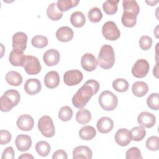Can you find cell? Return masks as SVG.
Here are the masks:
<instances>
[{
    "mask_svg": "<svg viewBox=\"0 0 159 159\" xmlns=\"http://www.w3.org/2000/svg\"><path fill=\"white\" fill-rule=\"evenodd\" d=\"M126 159H142L140 150L135 147H133L128 149L125 154Z\"/></svg>",
    "mask_w": 159,
    "mask_h": 159,
    "instance_id": "41",
    "label": "cell"
},
{
    "mask_svg": "<svg viewBox=\"0 0 159 159\" xmlns=\"http://www.w3.org/2000/svg\"><path fill=\"white\" fill-rule=\"evenodd\" d=\"M73 117V110L68 106H64L58 112V117L62 121H68Z\"/></svg>",
    "mask_w": 159,
    "mask_h": 159,
    "instance_id": "37",
    "label": "cell"
},
{
    "mask_svg": "<svg viewBox=\"0 0 159 159\" xmlns=\"http://www.w3.org/2000/svg\"><path fill=\"white\" fill-rule=\"evenodd\" d=\"M153 75H155V77L158 78V75H158V62H157L155 66L153 68Z\"/></svg>",
    "mask_w": 159,
    "mask_h": 159,
    "instance_id": "47",
    "label": "cell"
},
{
    "mask_svg": "<svg viewBox=\"0 0 159 159\" xmlns=\"http://www.w3.org/2000/svg\"><path fill=\"white\" fill-rule=\"evenodd\" d=\"M47 15L48 17L52 20H60L63 16V12L60 11L55 2L51 3L47 7Z\"/></svg>",
    "mask_w": 159,
    "mask_h": 159,
    "instance_id": "28",
    "label": "cell"
},
{
    "mask_svg": "<svg viewBox=\"0 0 159 159\" xmlns=\"http://www.w3.org/2000/svg\"><path fill=\"white\" fill-rule=\"evenodd\" d=\"M83 75L78 70H71L66 71L63 75V81L65 84L69 86L77 85L81 82Z\"/></svg>",
    "mask_w": 159,
    "mask_h": 159,
    "instance_id": "10",
    "label": "cell"
},
{
    "mask_svg": "<svg viewBox=\"0 0 159 159\" xmlns=\"http://www.w3.org/2000/svg\"><path fill=\"white\" fill-rule=\"evenodd\" d=\"M27 35L22 32H18L15 33L12 36V48L13 50L24 53L27 47Z\"/></svg>",
    "mask_w": 159,
    "mask_h": 159,
    "instance_id": "9",
    "label": "cell"
},
{
    "mask_svg": "<svg viewBox=\"0 0 159 159\" xmlns=\"http://www.w3.org/2000/svg\"><path fill=\"white\" fill-rule=\"evenodd\" d=\"M70 22L75 27H82L86 22V17L82 12L75 11L71 15Z\"/></svg>",
    "mask_w": 159,
    "mask_h": 159,
    "instance_id": "25",
    "label": "cell"
},
{
    "mask_svg": "<svg viewBox=\"0 0 159 159\" xmlns=\"http://www.w3.org/2000/svg\"><path fill=\"white\" fill-rule=\"evenodd\" d=\"M137 121L140 125L146 128H152L156 122V117L154 114L148 112H142L137 117Z\"/></svg>",
    "mask_w": 159,
    "mask_h": 159,
    "instance_id": "15",
    "label": "cell"
},
{
    "mask_svg": "<svg viewBox=\"0 0 159 159\" xmlns=\"http://www.w3.org/2000/svg\"><path fill=\"white\" fill-rule=\"evenodd\" d=\"M43 60L45 64L48 66L57 65L60 60L59 52L54 48L47 50L43 54Z\"/></svg>",
    "mask_w": 159,
    "mask_h": 159,
    "instance_id": "12",
    "label": "cell"
},
{
    "mask_svg": "<svg viewBox=\"0 0 159 159\" xmlns=\"http://www.w3.org/2000/svg\"><path fill=\"white\" fill-rule=\"evenodd\" d=\"M139 46L143 50L150 49L152 45V39L148 35H143L139 40Z\"/></svg>",
    "mask_w": 159,
    "mask_h": 159,
    "instance_id": "42",
    "label": "cell"
},
{
    "mask_svg": "<svg viewBox=\"0 0 159 159\" xmlns=\"http://www.w3.org/2000/svg\"><path fill=\"white\" fill-rule=\"evenodd\" d=\"M147 104L152 110L157 111L159 109V97L157 93H152L147 99Z\"/></svg>",
    "mask_w": 159,
    "mask_h": 159,
    "instance_id": "39",
    "label": "cell"
},
{
    "mask_svg": "<svg viewBox=\"0 0 159 159\" xmlns=\"http://www.w3.org/2000/svg\"><path fill=\"white\" fill-rule=\"evenodd\" d=\"M25 55L24 53H20L12 50L9 56L10 63L14 66H23Z\"/></svg>",
    "mask_w": 159,
    "mask_h": 159,
    "instance_id": "23",
    "label": "cell"
},
{
    "mask_svg": "<svg viewBox=\"0 0 159 159\" xmlns=\"http://www.w3.org/2000/svg\"><path fill=\"white\" fill-rule=\"evenodd\" d=\"M93 157V152L89 147L80 145L73 150V159H91Z\"/></svg>",
    "mask_w": 159,
    "mask_h": 159,
    "instance_id": "18",
    "label": "cell"
},
{
    "mask_svg": "<svg viewBox=\"0 0 159 159\" xmlns=\"http://www.w3.org/2000/svg\"><path fill=\"white\" fill-rule=\"evenodd\" d=\"M148 91L147 84L143 81H136L133 83L132 91L134 96L141 98L144 96Z\"/></svg>",
    "mask_w": 159,
    "mask_h": 159,
    "instance_id": "22",
    "label": "cell"
},
{
    "mask_svg": "<svg viewBox=\"0 0 159 159\" xmlns=\"http://www.w3.org/2000/svg\"><path fill=\"white\" fill-rule=\"evenodd\" d=\"M68 158L66 152L63 150H56L52 156L53 159H66Z\"/></svg>",
    "mask_w": 159,
    "mask_h": 159,
    "instance_id": "45",
    "label": "cell"
},
{
    "mask_svg": "<svg viewBox=\"0 0 159 159\" xmlns=\"http://www.w3.org/2000/svg\"><path fill=\"white\" fill-rule=\"evenodd\" d=\"M20 99L19 93L15 89L6 91L0 98V106L2 112H9L16 106Z\"/></svg>",
    "mask_w": 159,
    "mask_h": 159,
    "instance_id": "2",
    "label": "cell"
},
{
    "mask_svg": "<svg viewBox=\"0 0 159 159\" xmlns=\"http://www.w3.org/2000/svg\"><path fill=\"white\" fill-rule=\"evenodd\" d=\"M88 17L91 22L97 23L101 20L102 17V13L99 7H94L89 10Z\"/></svg>",
    "mask_w": 159,
    "mask_h": 159,
    "instance_id": "36",
    "label": "cell"
},
{
    "mask_svg": "<svg viewBox=\"0 0 159 159\" xmlns=\"http://www.w3.org/2000/svg\"><path fill=\"white\" fill-rule=\"evenodd\" d=\"M32 139L28 135H18L15 140V144L17 148L20 152L27 151L32 146Z\"/></svg>",
    "mask_w": 159,
    "mask_h": 159,
    "instance_id": "17",
    "label": "cell"
},
{
    "mask_svg": "<svg viewBox=\"0 0 159 159\" xmlns=\"http://www.w3.org/2000/svg\"><path fill=\"white\" fill-rule=\"evenodd\" d=\"M102 34L104 37L108 40H117L120 36V32L116 24L113 21H107L102 27Z\"/></svg>",
    "mask_w": 159,
    "mask_h": 159,
    "instance_id": "6",
    "label": "cell"
},
{
    "mask_svg": "<svg viewBox=\"0 0 159 159\" xmlns=\"http://www.w3.org/2000/svg\"><path fill=\"white\" fill-rule=\"evenodd\" d=\"M11 134L6 130H0V143L1 145H6L11 140Z\"/></svg>",
    "mask_w": 159,
    "mask_h": 159,
    "instance_id": "43",
    "label": "cell"
},
{
    "mask_svg": "<svg viewBox=\"0 0 159 159\" xmlns=\"http://www.w3.org/2000/svg\"><path fill=\"white\" fill-rule=\"evenodd\" d=\"M132 140L134 141H141L146 135V130L144 127L140 125L132 128L130 130Z\"/></svg>",
    "mask_w": 159,
    "mask_h": 159,
    "instance_id": "34",
    "label": "cell"
},
{
    "mask_svg": "<svg viewBox=\"0 0 159 159\" xmlns=\"http://www.w3.org/2000/svg\"><path fill=\"white\" fill-rule=\"evenodd\" d=\"M96 127L100 133L107 134L113 129L114 122L109 117H102L98 120Z\"/></svg>",
    "mask_w": 159,
    "mask_h": 159,
    "instance_id": "19",
    "label": "cell"
},
{
    "mask_svg": "<svg viewBox=\"0 0 159 159\" xmlns=\"http://www.w3.org/2000/svg\"><path fill=\"white\" fill-rule=\"evenodd\" d=\"M15 152L12 147L6 148L2 153V159H14Z\"/></svg>",
    "mask_w": 159,
    "mask_h": 159,
    "instance_id": "44",
    "label": "cell"
},
{
    "mask_svg": "<svg viewBox=\"0 0 159 159\" xmlns=\"http://www.w3.org/2000/svg\"><path fill=\"white\" fill-rule=\"evenodd\" d=\"M74 36L73 30L68 26H62L56 32L57 39L62 42H67L72 40Z\"/></svg>",
    "mask_w": 159,
    "mask_h": 159,
    "instance_id": "20",
    "label": "cell"
},
{
    "mask_svg": "<svg viewBox=\"0 0 159 159\" xmlns=\"http://www.w3.org/2000/svg\"><path fill=\"white\" fill-rule=\"evenodd\" d=\"M24 88L28 94L35 95L41 91L42 84L39 80L37 78H30L25 81Z\"/></svg>",
    "mask_w": 159,
    "mask_h": 159,
    "instance_id": "16",
    "label": "cell"
},
{
    "mask_svg": "<svg viewBox=\"0 0 159 159\" xmlns=\"http://www.w3.org/2000/svg\"><path fill=\"white\" fill-rule=\"evenodd\" d=\"M119 2V0L112 1L108 0L106 1L102 4V9L104 11L109 15H113L116 14L117 11L118 6L117 4Z\"/></svg>",
    "mask_w": 159,
    "mask_h": 159,
    "instance_id": "33",
    "label": "cell"
},
{
    "mask_svg": "<svg viewBox=\"0 0 159 159\" xmlns=\"http://www.w3.org/2000/svg\"><path fill=\"white\" fill-rule=\"evenodd\" d=\"M91 120V112L86 109H81L76 114V120L80 124H86Z\"/></svg>",
    "mask_w": 159,
    "mask_h": 159,
    "instance_id": "29",
    "label": "cell"
},
{
    "mask_svg": "<svg viewBox=\"0 0 159 159\" xmlns=\"http://www.w3.org/2000/svg\"><path fill=\"white\" fill-rule=\"evenodd\" d=\"M48 43V39L43 35H35L31 40V43L33 47L37 48H43L47 46Z\"/></svg>",
    "mask_w": 159,
    "mask_h": 159,
    "instance_id": "38",
    "label": "cell"
},
{
    "mask_svg": "<svg viewBox=\"0 0 159 159\" xmlns=\"http://www.w3.org/2000/svg\"><path fill=\"white\" fill-rule=\"evenodd\" d=\"M98 101L101 108L107 111L115 109L118 104V99L112 91L106 90L102 91L98 98Z\"/></svg>",
    "mask_w": 159,
    "mask_h": 159,
    "instance_id": "4",
    "label": "cell"
},
{
    "mask_svg": "<svg viewBox=\"0 0 159 159\" xmlns=\"http://www.w3.org/2000/svg\"><path fill=\"white\" fill-rule=\"evenodd\" d=\"M137 17L135 14L124 12L121 17L122 24L127 27H133L135 25L137 22Z\"/></svg>",
    "mask_w": 159,
    "mask_h": 159,
    "instance_id": "31",
    "label": "cell"
},
{
    "mask_svg": "<svg viewBox=\"0 0 159 159\" xmlns=\"http://www.w3.org/2000/svg\"><path fill=\"white\" fill-rule=\"evenodd\" d=\"M150 69L148 62L145 59H139L136 61L132 68V73L134 76L139 78L147 76Z\"/></svg>",
    "mask_w": 159,
    "mask_h": 159,
    "instance_id": "8",
    "label": "cell"
},
{
    "mask_svg": "<svg viewBox=\"0 0 159 159\" xmlns=\"http://www.w3.org/2000/svg\"><path fill=\"white\" fill-rule=\"evenodd\" d=\"M38 128L41 134L45 137H53L55 133V125L52 119L48 116H43L38 121Z\"/></svg>",
    "mask_w": 159,
    "mask_h": 159,
    "instance_id": "5",
    "label": "cell"
},
{
    "mask_svg": "<svg viewBox=\"0 0 159 159\" xmlns=\"http://www.w3.org/2000/svg\"><path fill=\"white\" fill-rule=\"evenodd\" d=\"M99 87V83L94 80L86 81L73 95L71 99L73 105L78 109L84 107L91 98L98 92Z\"/></svg>",
    "mask_w": 159,
    "mask_h": 159,
    "instance_id": "1",
    "label": "cell"
},
{
    "mask_svg": "<svg viewBox=\"0 0 159 159\" xmlns=\"http://www.w3.org/2000/svg\"><path fill=\"white\" fill-rule=\"evenodd\" d=\"M16 124L20 130L29 131L34 127V120L33 117L29 114H22L17 118Z\"/></svg>",
    "mask_w": 159,
    "mask_h": 159,
    "instance_id": "14",
    "label": "cell"
},
{
    "mask_svg": "<svg viewBox=\"0 0 159 159\" xmlns=\"http://www.w3.org/2000/svg\"><path fill=\"white\" fill-rule=\"evenodd\" d=\"M34 157L32 155H30V153H23V154H22L20 156H19V159H21V158H27V159H29V158H34Z\"/></svg>",
    "mask_w": 159,
    "mask_h": 159,
    "instance_id": "46",
    "label": "cell"
},
{
    "mask_svg": "<svg viewBox=\"0 0 159 159\" xmlns=\"http://www.w3.org/2000/svg\"><path fill=\"white\" fill-rule=\"evenodd\" d=\"M132 140L130 131L125 128L119 129L115 134L116 142L122 146L125 147L128 145Z\"/></svg>",
    "mask_w": 159,
    "mask_h": 159,
    "instance_id": "13",
    "label": "cell"
},
{
    "mask_svg": "<svg viewBox=\"0 0 159 159\" xmlns=\"http://www.w3.org/2000/svg\"><path fill=\"white\" fill-rule=\"evenodd\" d=\"M147 148L151 151H157L159 148V138L157 136H151L146 141Z\"/></svg>",
    "mask_w": 159,
    "mask_h": 159,
    "instance_id": "40",
    "label": "cell"
},
{
    "mask_svg": "<svg viewBox=\"0 0 159 159\" xmlns=\"http://www.w3.org/2000/svg\"><path fill=\"white\" fill-rule=\"evenodd\" d=\"M112 88L117 92L124 93L129 89V83L124 78H117L112 82Z\"/></svg>",
    "mask_w": 159,
    "mask_h": 159,
    "instance_id": "35",
    "label": "cell"
},
{
    "mask_svg": "<svg viewBox=\"0 0 159 159\" xmlns=\"http://www.w3.org/2000/svg\"><path fill=\"white\" fill-rule=\"evenodd\" d=\"M96 135V129L91 125H86L81 128L79 131L80 137L84 140H90Z\"/></svg>",
    "mask_w": 159,
    "mask_h": 159,
    "instance_id": "27",
    "label": "cell"
},
{
    "mask_svg": "<svg viewBox=\"0 0 159 159\" xmlns=\"http://www.w3.org/2000/svg\"><path fill=\"white\" fill-rule=\"evenodd\" d=\"M158 2V1H155V2H154V1H149V2L146 1V2H147V3H148L150 6H155V5Z\"/></svg>",
    "mask_w": 159,
    "mask_h": 159,
    "instance_id": "48",
    "label": "cell"
},
{
    "mask_svg": "<svg viewBox=\"0 0 159 159\" xmlns=\"http://www.w3.org/2000/svg\"><path fill=\"white\" fill-rule=\"evenodd\" d=\"M6 82L13 86H19L22 83V77L21 75L16 71H9L5 76Z\"/></svg>",
    "mask_w": 159,
    "mask_h": 159,
    "instance_id": "24",
    "label": "cell"
},
{
    "mask_svg": "<svg viewBox=\"0 0 159 159\" xmlns=\"http://www.w3.org/2000/svg\"><path fill=\"white\" fill-rule=\"evenodd\" d=\"M50 150L51 147L46 141L41 140L35 144V150L37 153L42 157H47L49 154Z\"/></svg>",
    "mask_w": 159,
    "mask_h": 159,
    "instance_id": "30",
    "label": "cell"
},
{
    "mask_svg": "<svg viewBox=\"0 0 159 159\" xmlns=\"http://www.w3.org/2000/svg\"><path fill=\"white\" fill-rule=\"evenodd\" d=\"M44 84L48 88L53 89L60 84V76L56 71H50L45 76Z\"/></svg>",
    "mask_w": 159,
    "mask_h": 159,
    "instance_id": "21",
    "label": "cell"
},
{
    "mask_svg": "<svg viewBox=\"0 0 159 159\" xmlns=\"http://www.w3.org/2000/svg\"><path fill=\"white\" fill-rule=\"evenodd\" d=\"M124 12H127L138 16L140 11V7L135 0H124L122 1Z\"/></svg>",
    "mask_w": 159,
    "mask_h": 159,
    "instance_id": "26",
    "label": "cell"
},
{
    "mask_svg": "<svg viewBox=\"0 0 159 159\" xmlns=\"http://www.w3.org/2000/svg\"><path fill=\"white\" fill-rule=\"evenodd\" d=\"M81 64L84 70L93 71L95 70L97 67L98 60L92 53H86L81 58Z\"/></svg>",
    "mask_w": 159,
    "mask_h": 159,
    "instance_id": "11",
    "label": "cell"
},
{
    "mask_svg": "<svg viewBox=\"0 0 159 159\" xmlns=\"http://www.w3.org/2000/svg\"><path fill=\"white\" fill-rule=\"evenodd\" d=\"M79 2V0H58L57 6L60 11L63 12L76 6Z\"/></svg>",
    "mask_w": 159,
    "mask_h": 159,
    "instance_id": "32",
    "label": "cell"
},
{
    "mask_svg": "<svg viewBox=\"0 0 159 159\" xmlns=\"http://www.w3.org/2000/svg\"><path fill=\"white\" fill-rule=\"evenodd\" d=\"M23 67L25 72L30 75L38 74L42 69L39 59L32 55L25 56Z\"/></svg>",
    "mask_w": 159,
    "mask_h": 159,
    "instance_id": "7",
    "label": "cell"
},
{
    "mask_svg": "<svg viewBox=\"0 0 159 159\" xmlns=\"http://www.w3.org/2000/svg\"><path fill=\"white\" fill-rule=\"evenodd\" d=\"M115 63V53L112 46L104 45L101 47L98 57V63L103 69L112 68Z\"/></svg>",
    "mask_w": 159,
    "mask_h": 159,
    "instance_id": "3",
    "label": "cell"
}]
</instances>
